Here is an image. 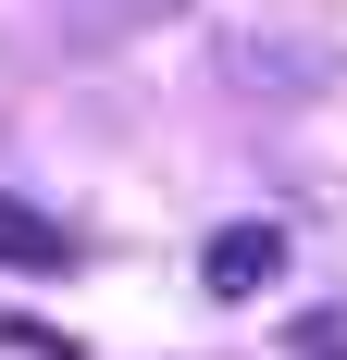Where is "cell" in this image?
<instances>
[{
	"instance_id": "cell-3",
	"label": "cell",
	"mask_w": 347,
	"mask_h": 360,
	"mask_svg": "<svg viewBox=\"0 0 347 360\" xmlns=\"http://www.w3.org/2000/svg\"><path fill=\"white\" fill-rule=\"evenodd\" d=\"M285 348H298V360H347V311H298Z\"/></svg>"
},
{
	"instance_id": "cell-1",
	"label": "cell",
	"mask_w": 347,
	"mask_h": 360,
	"mask_svg": "<svg viewBox=\"0 0 347 360\" xmlns=\"http://www.w3.org/2000/svg\"><path fill=\"white\" fill-rule=\"evenodd\" d=\"M199 286L211 298H261V286H285V224H223L199 249Z\"/></svg>"
},
{
	"instance_id": "cell-2",
	"label": "cell",
	"mask_w": 347,
	"mask_h": 360,
	"mask_svg": "<svg viewBox=\"0 0 347 360\" xmlns=\"http://www.w3.org/2000/svg\"><path fill=\"white\" fill-rule=\"evenodd\" d=\"M0 261H13V274H74V224H50L37 199L0 186Z\"/></svg>"
}]
</instances>
